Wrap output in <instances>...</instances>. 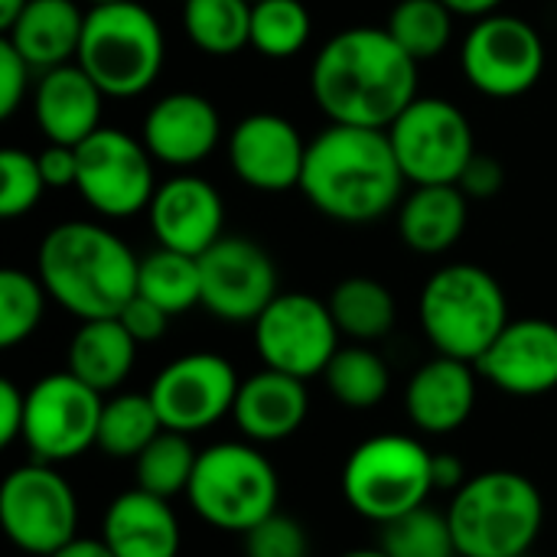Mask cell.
<instances>
[{"mask_svg": "<svg viewBox=\"0 0 557 557\" xmlns=\"http://www.w3.org/2000/svg\"><path fill=\"white\" fill-rule=\"evenodd\" d=\"M245 557H310L307 529L297 519L274 512L245 532Z\"/></svg>", "mask_w": 557, "mask_h": 557, "instance_id": "f35d334b", "label": "cell"}, {"mask_svg": "<svg viewBox=\"0 0 557 557\" xmlns=\"http://www.w3.org/2000/svg\"><path fill=\"white\" fill-rule=\"evenodd\" d=\"M140 140L163 166H199L222 140V114L199 91H170L144 114Z\"/></svg>", "mask_w": 557, "mask_h": 557, "instance_id": "ffe728a7", "label": "cell"}, {"mask_svg": "<svg viewBox=\"0 0 557 557\" xmlns=\"http://www.w3.org/2000/svg\"><path fill=\"white\" fill-rule=\"evenodd\" d=\"M101 539L114 557H180L183 548L180 519L170 509V499H160L140 486L121 493L108 506Z\"/></svg>", "mask_w": 557, "mask_h": 557, "instance_id": "cb8c5ba5", "label": "cell"}, {"mask_svg": "<svg viewBox=\"0 0 557 557\" xmlns=\"http://www.w3.org/2000/svg\"><path fill=\"white\" fill-rule=\"evenodd\" d=\"M52 557H114V552L108 548L104 539H82V535H75L69 545H62Z\"/></svg>", "mask_w": 557, "mask_h": 557, "instance_id": "bcb514c9", "label": "cell"}, {"mask_svg": "<svg viewBox=\"0 0 557 557\" xmlns=\"http://www.w3.org/2000/svg\"><path fill=\"white\" fill-rule=\"evenodd\" d=\"M183 29L199 52L235 55L251 46V0H183Z\"/></svg>", "mask_w": 557, "mask_h": 557, "instance_id": "4dcf8cb0", "label": "cell"}, {"mask_svg": "<svg viewBox=\"0 0 557 557\" xmlns=\"http://www.w3.org/2000/svg\"><path fill=\"white\" fill-rule=\"evenodd\" d=\"M137 339L124 330L117 317L82 320V326L69 339L65 369L82 379L98 395L117 392L137 362Z\"/></svg>", "mask_w": 557, "mask_h": 557, "instance_id": "4316f807", "label": "cell"}, {"mask_svg": "<svg viewBox=\"0 0 557 557\" xmlns=\"http://www.w3.org/2000/svg\"><path fill=\"white\" fill-rule=\"evenodd\" d=\"M398 166L414 186L460 183L467 163L476 157L470 117L447 98L418 95L388 127Z\"/></svg>", "mask_w": 557, "mask_h": 557, "instance_id": "9c48e42d", "label": "cell"}, {"mask_svg": "<svg viewBox=\"0 0 557 557\" xmlns=\"http://www.w3.org/2000/svg\"><path fill=\"white\" fill-rule=\"evenodd\" d=\"M251 3H258V0H251Z\"/></svg>", "mask_w": 557, "mask_h": 557, "instance_id": "816d5d0a", "label": "cell"}, {"mask_svg": "<svg viewBox=\"0 0 557 557\" xmlns=\"http://www.w3.org/2000/svg\"><path fill=\"white\" fill-rule=\"evenodd\" d=\"M147 219L160 248L199 258L222 238L225 202L209 180L183 170L180 176H170L157 186Z\"/></svg>", "mask_w": 557, "mask_h": 557, "instance_id": "d6986e66", "label": "cell"}, {"mask_svg": "<svg viewBox=\"0 0 557 557\" xmlns=\"http://www.w3.org/2000/svg\"><path fill=\"white\" fill-rule=\"evenodd\" d=\"M238 372L219 352H189L160 369L150 401L166 431L199 434L232 414L238 398Z\"/></svg>", "mask_w": 557, "mask_h": 557, "instance_id": "9a60e30c", "label": "cell"}, {"mask_svg": "<svg viewBox=\"0 0 557 557\" xmlns=\"http://www.w3.org/2000/svg\"><path fill=\"white\" fill-rule=\"evenodd\" d=\"M405 173L388 131L330 124L307 144L300 193L343 225H369L401 206Z\"/></svg>", "mask_w": 557, "mask_h": 557, "instance_id": "7a4b0ae2", "label": "cell"}, {"mask_svg": "<svg viewBox=\"0 0 557 557\" xmlns=\"http://www.w3.org/2000/svg\"><path fill=\"white\" fill-rule=\"evenodd\" d=\"M480 372L473 362L454 356H434L424 362L405 388L408 421L424 434H454L460 431L476 408Z\"/></svg>", "mask_w": 557, "mask_h": 557, "instance_id": "7402d4cb", "label": "cell"}, {"mask_svg": "<svg viewBox=\"0 0 557 557\" xmlns=\"http://www.w3.org/2000/svg\"><path fill=\"white\" fill-rule=\"evenodd\" d=\"M163 431V421L144 392H124L104 401L98 424V450L111 460H137L147 444Z\"/></svg>", "mask_w": 557, "mask_h": 557, "instance_id": "1f68e13d", "label": "cell"}, {"mask_svg": "<svg viewBox=\"0 0 557 557\" xmlns=\"http://www.w3.org/2000/svg\"><path fill=\"white\" fill-rule=\"evenodd\" d=\"M343 557H392L385 548H356V552H346Z\"/></svg>", "mask_w": 557, "mask_h": 557, "instance_id": "681fc988", "label": "cell"}, {"mask_svg": "<svg viewBox=\"0 0 557 557\" xmlns=\"http://www.w3.org/2000/svg\"><path fill=\"white\" fill-rule=\"evenodd\" d=\"M88 7H101V3H117V0H85Z\"/></svg>", "mask_w": 557, "mask_h": 557, "instance_id": "f907efd6", "label": "cell"}, {"mask_svg": "<svg viewBox=\"0 0 557 557\" xmlns=\"http://www.w3.org/2000/svg\"><path fill=\"white\" fill-rule=\"evenodd\" d=\"M75 62L108 98H137L163 72V26L137 0L88 7Z\"/></svg>", "mask_w": 557, "mask_h": 557, "instance_id": "8992f818", "label": "cell"}, {"mask_svg": "<svg viewBox=\"0 0 557 557\" xmlns=\"http://www.w3.org/2000/svg\"><path fill=\"white\" fill-rule=\"evenodd\" d=\"M26 3H29V0H0V29H3V33L20 20V13L26 10Z\"/></svg>", "mask_w": 557, "mask_h": 557, "instance_id": "c3c4849f", "label": "cell"}, {"mask_svg": "<svg viewBox=\"0 0 557 557\" xmlns=\"http://www.w3.org/2000/svg\"><path fill=\"white\" fill-rule=\"evenodd\" d=\"M104 91L95 85V78L78 65H55L46 69L33 88V117L46 144H69L78 147L88 140L101 124L104 111Z\"/></svg>", "mask_w": 557, "mask_h": 557, "instance_id": "44dd1931", "label": "cell"}, {"mask_svg": "<svg viewBox=\"0 0 557 557\" xmlns=\"http://www.w3.org/2000/svg\"><path fill=\"white\" fill-rule=\"evenodd\" d=\"M454 10L444 0H398L388 13L385 29L414 59H437L454 39Z\"/></svg>", "mask_w": 557, "mask_h": 557, "instance_id": "d6a6232c", "label": "cell"}, {"mask_svg": "<svg viewBox=\"0 0 557 557\" xmlns=\"http://www.w3.org/2000/svg\"><path fill=\"white\" fill-rule=\"evenodd\" d=\"M467 467L460 457L454 454H434V490H447V493H457L463 483H467Z\"/></svg>", "mask_w": 557, "mask_h": 557, "instance_id": "f6af8a7d", "label": "cell"}, {"mask_svg": "<svg viewBox=\"0 0 557 557\" xmlns=\"http://www.w3.org/2000/svg\"><path fill=\"white\" fill-rule=\"evenodd\" d=\"M542 33L512 13H490L476 20L460 46L463 78L486 98H522L545 75Z\"/></svg>", "mask_w": 557, "mask_h": 557, "instance_id": "8fae6325", "label": "cell"}, {"mask_svg": "<svg viewBox=\"0 0 557 557\" xmlns=\"http://www.w3.org/2000/svg\"><path fill=\"white\" fill-rule=\"evenodd\" d=\"M418 65L385 26H349L317 49L310 95L330 124L388 131L418 98Z\"/></svg>", "mask_w": 557, "mask_h": 557, "instance_id": "6da1fadb", "label": "cell"}, {"mask_svg": "<svg viewBox=\"0 0 557 557\" xmlns=\"http://www.w3.org/2000/svg\"><path fill=\"white\" fill-rule=\"evenodd\" d=\"M75 189L101 219H131L150 209L157 193L153 157L121 127H98L78 147Z\"/></svg>", "mask_w": 557, "mask_h": 557, "instance_id": "7c38bea8", "label": "cell"}, {"mask_svg": "<svg viewBox=\"0 0 557 557\" xmlns=\"http://www.w3.org/2000/svg\"><path fill=\"white\" fill-rule=\"evenodd\" d=\"M307 411V382L264 366L261 372L242 379L232 418L251 444H281L304 428Z\"/></svg>", "mask_w": 557, "mask_h": 557, "instance_id": "603a6c76", "label": "cell"}, {"mask_svg": "<svg viewBox=\"0 0 557 557\" xmlns=\"http://www.w3.org/2000/svg\"><path fill=\"white\" fill-rule=\"evenodd\" d=\"M196 460H199V450L189 444V434L163 428L147 444V450L134 460L137 486L160 499H173L189 490Z\"/></svg>", "mask_w": 557, "mask_h": 557, "instance_id": "836d02e7", "label": "cell"}, {"mask_svg": "<svg viewBox=\"0 0 557 557\" xmlns=\"http://www.w3.org/2000/svg\"><path fill=\"white\" fill-rule=\"evenodd\" d=\"M457 16H470V20H483L490 13H499V7L506 0H444Z\"/></svg>", "mask_w": 557, "mask_h": 557, "instance_id": "7dc6e473", "label": "cell"}, {"mask_svg": "<svg viewBox=\"0 0 557 557\" xmlns=\"http://www.w3.org/2000/svg\"><path fill=\"white\" fill-rule=\"evenodd\" d=\"M137 268L140 258L121 235L85 219L52 225L36 251V277L78 323L117 317L137 297Z\"/></svg>", "mask_w": 557, "mask_h": 557, "instance_id": "3957f363", "label": "cell"}, {"mask_svg": "<svg viewBox=\"0 0 557 557\" xmlns=\"http://www.w3.org/2000/svg\"><path fill=\"white\" fill-rule=\"evenodd\" d=\"M251 326L261 362L304 382L323 375L330 359L339 352L343 333L330 313V304L300 290L277 294Z\"/></svg>", "mask_w": 557, "mask_h": 557, "instance_id": "5bb4252c", "label": "cell"}, {"mask_svg": "<svg viewBox=\"0 0 557 557\" xmlns=\"http://www.w3.org/2000/svg\"><path fill=\"white\" fill-rule=\"evenodd\" d=\"M326 304H330V313H333L339 333L356 343L385 339L398 320V304H395L392 290L382 281L366 277V274L339 281Z\"/></svg>", "mask_w": 557, "mask_h": 557, "instance_id": "83f0119b", "label": "cell"}, {"mask_svg": "<svg viewBox=\"0 0 557 557\" xmlns=\"http://www.w3.org/2000/svg\"><path fill=\"white\" fill-rule=\"evenodd\" d=\"M457 557H529L545 525L539 486L516 470L470 476L447 509Z\"/></svg>", "mask_w": 557, "mask_h": 557, "instance_id": "277c9868", "label": "cell"}, {"mask_svg": "<svg viewBox=\"0 0 557 557\" xmlns=\"http://www.w3.org/2000/svg\"><path fill=\"white\" fill-rule=\"evenodd\" d=\"M470 196L457 186H414L398 206V235L418 255L450 251L470 222Z\"/></svg>", "mask_w": 557, "mask_h": 557, "instance_id": "484cf974", "label": "cell"}, {"mask_svg": "<svg viewBox=\"0 0 557 557\" xmlns=\"http://www.w3.org/2000/svg\"><path fill=\"white\" fill-rule=\"evenodd\" d=\"M85 13L78 0H29L3 39L39 72L78 59Z\"/></svg>", "mask_w": 557, "mask_h": 557, "instance_id": "d4e9b609", "label": "cell"}, {"mask_svg": "<svg viewBox=\"0 0 557 557\" xmlns=\"http://www.w3.org/2000/svg\"><path fill=\"white\" fill-rule=\"evenodd\" d=\"M323 382L343 408L372 411L385 401L392 388V372L385 359L375 349H369V343H356V346H339V352L330 359L323 372Z\"/></svg>", "mask_w": 557, "mask_h": 557, "instance_id": "f546056e", "label": "cell"}, {"mask_svg": "<svg viewBox=\"0 0 557 557\" xmlns=\"http://www.w3.org/2000/svg\"><path fill=\"white\" fill-rule=\"evenodd\" d=\"M46 189L49 186L42 180L36 153H26L20 147L0 150V219L29 215Z\"/></svg>", "mask_w": 557, "mask_h": 557, "instance_id": "74e56055", "label": "cell"}, {"mask_svg": "<svg viewBox=\"0 0 557 557\" xmlns=\"http://www.w3.org/2000/svg\"><path fill=\"white\" fill-rule=\"evenodd\" d=\"M29 72L33 65L7 39H0V117L3 121L13 117L16 108L23 104L29 88Z\"/></svg>", "mask_w": 557, "mask_h": 557, "instance_id": "ab89813d", "label": "cell"}, {"mask_svg": "<svg viewBox=\"0 0 557 557\" xmlns=\"http://www.w3.org/2000/svg\"><path fill=\"white\" fill-rule=\"evenodd\" d=\"M186 499L212 529L245 535L277 512L281 483L271 460L251 441H222L199 450Z\"/></svg>", "mask_w": 557, "mask_h": 557, "instance_id": "52a82bcc", "label": "cell"}, {"mask_svg": "<svg viewBox=\"0 0 557 557\" xmlns=\"http://www.w3.org/2000/svg\"><path fill=\"white\" fill-rule=\"evenodd\" d=\"M117 320L124 323V330H127L140 346L163 339V333H166V326H170V313L160 310L153 300H147V297H140V294L117 313Z\"/></svg>", "mask_w": 557, "mask_h": 557, "instance_id": "60d3db41", "label": "cell"}, {"mask_svg": "<svg viewBox=\"0 0 557 557\" xmlns=\"http://www.w3.org/2000/svg\"><path fill=\"white\" fill-rule=\"evenodd\" d=\"M421 326L437 356L480 362L509 326V300L496 274L480 264L437 268L418 300Z\"/></svg>", "mask_w": 557, "mask_h": 557, "instance_id": "5b68a950", "label": "cell"}, {"mask_svg": "<svg viewBox=\"0 0 557 557\" xmlns=\"http://www.w3.org/2000/svg\"><path fill=\"white\" fill-rule=\"evenodd\" d=\"M0 525L20 552L52 557L78 535V499L52 463L33 460L3 480Z\"/></svg>", "mask_w": 557, "mask_h": 557, "instance_id": "30bf717a", "label": "cell"}, {"mask_svg": "<svg viewBox=\"0 0 557 557\" xmlns=\"http://www.w3.org/2000/svg\"><path fill=\"white\" fill-rule=\"evenodd\" d=\"M199 271L202 307L222 323H255L281 294L271 255L242 235H222L199 255Z\"/></svg>", "mask_w": 557, "mask_h": 557, "instance_id": "2e32d148", "label": "cell"}, {"mask_svg": "<svg viewBox=\"0 0 557 557\" xmlns=\"http://www.w3.org/2000/svg\"><path fill=\"white\" fill-rule=\"evenodd\" d=\"M313 16L304 0H258L251 3V49L264 59H294L307 49Z\"/></svg>", "mask_w": 557, "mask_h": 557, "instance_id": "e575fe53", "label": "cell"}, {"mask_svg": "<svg viewBox=\"0 0 557 557\" xmlns=\"http://www.w3.org/2000/svg\"><path fill=\"white\" fill-rule=\"evenodd\" d=\"M379 548H385L392 557H457L447 509L437 512L424 503L385 522Z\"/></svg>", "mask_w": 557, "mask_h": 557, "instance_id": "d590c367", "label": "cell"}, {"mask_svg": "<svg viewBox=\"0 0 557 557\" xmlns=\"http://www.w3.org/2000/svg\"><path fill=\"white\" fill-rule=\"evenodd\" d=\"M46 287L39 277L20 271V268H3L0 271V346L13 349L26 343L46 313Z\"/></svg>", "mask_w": 557, "mask_h": 557, "instance_id": "8d00e7d4", "label": "cell"}, {"mask_svg": "<svg viewBox=\"0 0 557 557\" xmlns=\"http://www.w3.org/2000/svg\"><path fill=\"white\" fill-rule=\"evenodd\" d=\"M137 294L153 300L170 317L202 307L199 258L173 251V248H157V251L144 255L140 268H137Z\"/></svg>", "mask_w": 557, "mask_h": 557, "instance_id": "f1b7e54d", "label": "cell"}, {"mask_svg": "<svg viewBox=\"0 0 557 557\" xmlns=\"http://www.w3.org/2000/svg\"><path fill=\"white\" fill-rule=\"evenodd\" d=\"M457 186H460L470 199H493V196L506 186V170H503V163H499L496 157L476 153V157L467 163V170H463V176H460Z\"/></svg>", "mask_w": 557, "mask_h": 557, "instance_id": "b9f144b4", "label": "cell"}, {"mask_svg": "<svg viewBox=\"0 0 557 557\" xmlns=\"http://www.w3.org/2000/svg\"><path fill=\"white\" fill-rule=\"evenodd\" d=\"M101 395L69 369L42 375L26 392L23 444L39 463H69L98 444Z\"/></svg>", "mask_w": 557, "mask_h": 557, "instance_id": "4fadbf2b", "label": "cell"}, {"mask_svg": "<svg viewBox=\"0 0 557 557\" xmlns=\"http://www.w3.org/2000/svg\"><path fill=\"white\" fill-rule=\"evenodd\" d=\"M434 493V454L408 434L362 441L343 467V496L369 522H392Z\"/></svg>", "mask_w": 557, "mask_h": 557, "instance_id": "ba28073f", "label": "cell"}, {"mask_svg": "<svg viewBox=\"0 0 557 557\" xmlns=\"http://www.w3.org/2000/svg\"><path fill=\"white\" fill-rule=\"evenodd\" d=\"M307 140L297 124L274 111H255L228 134V166L255 193L300 189Z\"/></svg>", "mask_w": 557, "mask_h": 557, "instance_id": "e0dca14e", "label": "cell"}, {"mask_svg": "<svg viewBox=\"0 0 557 557\" xmlns=\"http://www.w3.org/2000/svg\"><path fill=\"white\" fill-rule=\"evenodd\" d=\"M480 379L512 398H539L557 388V323L542 317L509 320L476 362Z\"/></svg>", "mask_w": 557, "mask_h": 557, "instance_id": "ac0fdd59", "label": "cell"}, {"mask_svg": "<svg viewBox=\"0 0 557 557\" xmlns=\"http://www.w3.org/2000/svg\"><path fill=\"white\" fill-rule=\"evenodd\" d=\"M39 170L49 189H69L78 183V150L69 144H46L39 153Z\"/></svg>", "mask_w": 557, "mask_h": 557, "instance_id": "7bdbcfd3", "label": "cell"}, {"mask_svg": "<svg viewBox=\"0 0 557 557\" xmlns=\"http://www.w3.org/2000/svg\"><path fill=\"white\" fill-rule=\"evenodd\" d=\"M26 424V392L16 388V382H0V447H10L23 441Z\"/></svg>", "mask_w": 557, "mask_h": 557, "instance_id": "ee69618b", "label": "cell"}]
</instances>
